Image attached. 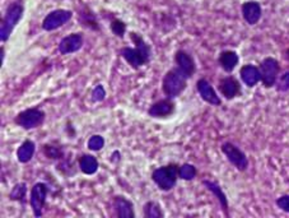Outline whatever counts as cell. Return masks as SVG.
Masks as SVG:
<instances>
[{
    "label": "cell",
    "instance_id": "obj_1",
    "mask_svg": "<svg viewBox=\"0 0 289 218\" xmlns=\"http://www.w3.org/2000/svg\"><path fill=\"white\" fill-rule=\"evenodd\" d=\"M129 38L133 42L134 47L131 46H123L118 50V55L124 59L126 64L134 70H139L143 66L148 65L153 58V51L151 45L143 38L140 33L135 31L129 32Z\"/></svg>",
    "mask_w": 289,
    "mask_h": 218
},
{
    "label": "cell",
    "instance_id": "obj_2",
    "mask_svg": "<svg viewBox=\"0 0 289 218\" xmlns=\"http://www.w3.org/2000/svg\"><path fill=\"white\" fill-rule=\"evenodd\" d=\"M25 0H13L5 8V12L2 17V22H0V40H2L3 43H7L9 41L14 28L22 20L23 15H25Z\"/></svg>",
    "mask_w": 289,
    "mask_h": 218
},
{
    "label": "cell",
    "instance_id": "obj_3",
    "mask_svg": "<svg viewBox=\"0 0 289 218\" xmlns=\"http://www.w3.org/2000/svg\"><path fill=\"white\" fill-rule=\"evenodd\" d=\"M179 170L180 165L175 162H170L167 165L159 166L152 171V181L154 185L161 191H171L176 188L177 181H179Z\"/></svg>",
    "mask_w": 289,
    "mask_h": 218
},
{
    "label": "cell",
    "instance_id": "obj_4",
    "mask_svg": "<svg viewBox=\"0 0 289 218\" xmlns=\"http://www.w3.org/2000/svg\"><path fill=\"white\" fill-rule=\"evenodd\" d=\"M187 81L189 79L176 68L167 70L162 78V92L166 97L170 99H177L185 92L187 87Z\"/></svg>",
    "mask_w": 289,
    "mask_h": 218
},
{
    "label": "cell",
    "instance_id": "obj_5",
    "mask_svg": "<svg viewBox=\"0 0 289 218\" xmlns=\"http://www.w3.org/2000/svg\"><path fill=\"white\" fill-rule=\"evenodd\" d=\"M14 124L20 129L30 132L42 127L46 122V112L41 107H28L18 112L13 119Z\"/></svg>",
    "mask_w": 289,
    "mask_h": 218
},
{
    "label": "cell",
    "instance_id": "obj_6",
    "mask_svg": "<svg viewBox=\"0 0 289 218\" xmlns=\"http://www.w3.org/2000/svg\"><path fill=\"white\" fill-rule=\"evenodd\" d=\"M51 188L49 184L43 183V181H37L32 185L30 190V207L32 209L33 216L36 218H40L43 216V211H45L46 201L49 198Z\"/></svg>",
    "mask_w": 289,
    "mask_h": 218
},
{
    "label": "cell",
    "instance_id": "obj_7",
    "mask_svg": "<svg viewBox=\"0 0 289 218\" xmlns=\"http://www.w3.org/2000/svg\"><path fill=\"white\" fill-rule=\"evenodd\" d=\"M74 17V12L71 9H63V8H58L43 17L41 27L46 32H53V31L59 30V28L64 27L66 23L70 22Z\"/></svg>",
    "mask_w": 289,
    "mask_h": 218
},
{
    "label": "cell",
    "instance_id": "obj_8",
    "mask_svg": "<svg viewBox=\"0 0 289 218\" xmlns=\"http://www.w3.org/2000/svg\"><path fill=\"white\" fill-rule=\"evenodd\" d=\"M260 74H261V83L265 88H272L275 86L278 77L280 74V64L275 58L268 56L260 63Z\"/></svg>",
    "mask_w": 289,
    "mask_h": 218
},
{
    "label": "cell",
    "instance_id": "obj_9",
    "mask_svg": "<svg viewBox=\"0 0 289 218\" xmlns=\"http://www.w3.org/2000/svg\"><path fill=\"white\" fill-rule=\"evenodd\" d=\"M221 151L229 161V163H232L238 171L244 173L249 168V158H247L246 153L236 144L231 142H224L222 143Z\"/></svg>",
    "mask_w": 289,
    "mask_h": 218
},
{
    "label": "cell",
    "instance_id": "obj_10",
    "mask_svg": "<svg viewBox=\"0 0 289 218\" xmlns=\"http://www.w3.org/2000/svg\"><path fill=\"white\" fill-rule=\"evenodd\" d=\"M147 112H148V116L152 119H168L176 112V102L174 99H170V97L159 99L148 107Z\"/></svg>",
    "mask_w": 289,
    "mask_h": 218
},
{
    "label": "cell",
    "instance_id": "obj_11",
    "mask_svg": "<svg viewBox=\"0 0 289 218\" xmlns=\"http://www.w3.org/2000/svg\"><path fill=\"white\" fill-rule=\"evenodd\" d=\"M84 46V35L82 32H73L64 36L58 43V51L61 55H70L81 51Z\"/></svg>",
    "mask_w": 289,
    "mask_h": 218
},
{
    "label": "cell",
    "instance_id": "obj_12",
    "mask_svg": "<svg viewBox=\"0 0 289 218\" xmlns=\"http://www.w3.org/2000/svg\"><path fill=\"white\" fill-rule=\"evenodd\" d=\"M174 61L175 66L186 77L187 79H191L196 73V63L195 59L189 51L184 50V49H180L175 53L174 55Z\"/></svg>",
    "mask_w": 289,
    "mask_h": 218
},
{
    "label": "cell",
    "instance_id": "obj_13",
    "mask_svg": "<svg viewBox=\"0 0 289 218\" xmlns=\"http://www.w3.org/2000/svg\"><path fill=\"white\" fill-rule=\"evenodd\" d=\"M111 209L113 216L117 218H135L134 203L121 194H116L111 198Z\"/></svg>",
    "mask_w": 289,
    "mask_h": 218
},
{
    "label": "cell",
    "instance_id": "obj_14",
    "mask_svg": "<svg viewBox=\"0 0 289 218\" xmlns=\"http://www.w3.org/2000/svg\"><path fill=\"white\" fill-rule=\"evenodd\" d=\"M218 91L222 96L226 100L231 101V100L236 99V97L241 96L242 87L238 79L233 76H227L219 79L218 82Z\"/></svg>",
    "mask_w": 289,
    "mask_h": 218
},
{
    "label": "cell",
    "instance_id": "obj_15",
    "mask_svg": "<svg viewBox=\"0 0 289 218\" xmlns=\"http://www.w3.org/2000/svg\"><path fill=\"white\" fill-rule=\"evenodd\" d=\"M77 14H78L79 25L83 28L93 31V32H101L102 31L97 13L91 7H88V5H81L78 8V10H77Z\"/></svg>",
    "mask_w": 289,
    "mask_h": 218
},
{
    "label": "cell",
    "instance_id": "obj_16",
    "mask_svg": "<svg viewBox=\"0 0 289 218\" xmlns=\"http://www.w3.org/2000/svg\"><path fill=\"white\" fill-rule=\"evenodd\" d=\"M196 91H198L199 96L201 97L204 102L211 105V106H221L222 100L218 96L214 87L211 86L210 82L205 78H200L196 82Z\"/></svg>",
    "mask_w": 289,
    "mask_h": 218
},
{
    "label": "cell",
    "instance_id": "obj_17",
    "mask_svg": "<svg viewBox=\"0 0 289 218\" xmlns=\"http://www.w3.org/2000/svg\"><path fill=\"white\" fill-rule=\"evenodd\" d=\"M242 18L249 26H255L262 17V8L257 0H247L241 5Z\"/></svg>",
    "mask_w": 289,
    "mask_h": 218
},
{
    "label": "cell",
    "instance_id": "obj_18",
    "mask_svg": "<svg viewBox=\"0 0 289 218\" xmlns=\"http://www.w3.org/2000/svg\"><path fill=\"white\" fill-rule=\"evenodd\" d=\"M203 183V185L205 186L206 189H208L209 191H210L211 194H213L214 197L216 198V201H218L219 206H221L222 211H223L224 216L226 217H229V204H228V198H227L226 193L223 191V189L221 188V185H219L216 181H211V180H208V179H205V180L201 181Z\"/></svg>",
    "mask_w": 289,
    "mask_h": 218
},
{
    "label": "cell",
    "instance_id": "obj_19",
    "mask_svg": "<svg viewBox=\"0 0 289 218\" xmlns=\"http://www.w3.org/2000/svg\"><path fill=\"white\" fill-rule=\"evenodd\" d=\"M239 77L241 81L244 82L245 86L249 88L256 86L259 82H261V74H260L259 66L254 65V64H246L239 69Z\"/></svg>",
    "mask_w": 289,
    "mask_h": 218
},
{
    "label": "cell",
    "instance_id": "obj_20",
    "mask_svg": "<svg viewBox=\"0 0 289 218\" xmlns=\"http://www.w3.org/2000/svg\"><path fill=\"white\" fill-rule=\"evenodd\" d=\"M78 168L82 174L87 176H92L97 174L100 168V162L97 157L92 153H82L78 157Z\"/></svg>",
    "mask_w": 289,
    "mask_h": 218
},
{
    "label": "cell",
    "instance_id": "obj_21",
    "mask_svg": "<svg viewBox=\"0 0 289 218\" xmlns=\"http://www.w3.org/2000/svg\"><path fill=\"white\" fill-rule=\"evenodd\" d=\"M239 63V56L233 50H223L218 55V64L226 73L231 74Z\"/></svg>",
    "mask_w": 289,
    "mask_h": 218
},
{
    "label": "cell",
    "instance_id": "obj_22",
    "mask_svg": "<svg viewBox=\"0 0 289 218\" xmlns=\"http://www.w3.org/2000/svg\"><path fill=\"white\" fill-rule=\"evenodd\" d=\"M36 153V143L31 139L23 140L19 144V147L17 148V160L18 162L26 165V163H30L33 160Z\"/></svg>",
    "mask_w": 289,
    "mask_h": 218
},
{
    "label": "cell",
    "instance_id": "obj_23",
    "mask_svg": "<svg viewBox=\"0 0 289 218\" xmlns=\"http://www.w3.org/2000/svg\"><path fill=\"white\" fill-rule=\"evenodd\" d=\"M8 198H9L10 202L19 203L20 206H26L27 203H30L27 183H25V181H20V183L15 184V185L10 189L9 194H8Z\"/></svg>",
    "mask_w": 289,
    "mask_h": 218
},
{
    "label": "cell",
    "instance_id": "obj_24",
    "mask_svg": "<svg viewBox=\"0 0 289 218\" xmlns=\"http://www.w3.org/2000/svg\"><path fill=\"white\" fill-rule=\"evenodd\" d=\"M41 150H42L43 156L50 161L59 162V161L66 157V151L64 146L58 144V143H45V144H42Z\"/></svg>",
    "mask_w": 289,
    "mask_h": 218
},
{
    "label": "cell",
    "instance_id": "obj_25",
    "mask_svg": "<svg viewBox=\"0 0 289 218\" xmlns=\"http://www.w3.org/2000/svg\"><path fill=\"white\" fill-rule=\"evenodd\" d=\"M144 218H163L164 212L161 204L157 201H147L143 204Z\"/></svg>",
    "mask_w": 289,
    "mask_h": 218
},
{
    "label": "cell",
    "instance_id": "obj_26",
    "mask_svg": "<svg viewBox=\"0 0 289 218\" xmlns=\"http://www.w3.org/2000/svg\"><path fill=\"white\" fill-rule=\"evenodd\" d=\"M110 31L113 36H116L120 40H124L125 35L128 33V25L120 18L112 17L110 19Z\"/></svg>",
    "mask_w": 289,
    "mask_h": 218
},
{
    "label": "cell",
    "instance_id": "obj_27",
    "mask_svg": "<svg viewBox=\"0 0 289 218\" xmlns=\"http://www.w3.org/2000/svg\"><path fill=\"white\" fill-rule=\"evenodd\" d=\"M198 175V170H196L195 166L192 163H182L180 165V170H179V178L184 181H192L194 179L196 178Z\"/></svg>",
    "mask_w": 289,
    "mask_h": 218
},
{
    "label": "cell",
    "instance_id": "obj_28",
    "mask_svg": "<svg viewBox=\"0 0 289 218\" xmlns=\"http://www.w3.org/2000/svg\"><path fill=\"white\" fill-rule=\"evenodd\" d=\"M105 138L101 134H93L88 138L87 140V148H88L91 152H100L105 147Z\"/></svg>",
    "mask_w": 289,
    "mask_h": 218
},
{
    "label": "cell",
    "instance_id": "obj_29",
    "mask_svg": "<svg viewBox=\"0 0 289 218\" xmlns=\"http://www.w3.org/2000/svg\"><path fill=\"white\" fill-rule=\"evenodd\" d=\"M106 96H107V92H106L105 86L102 83H98L93 87L91 92V100L96 104H100V102H103L106 100Z\"/></svg>",
    "mask_w": 289,
    "mask_h": 218
},
{
    "label": "cell",
    "instance_id": "obj_30",
    "mask_svg": "<svg viewBox=\"0 0 289 218\" xmlns=\"http://www.w3.org/2000/svg\"><path fill=\"white\" fill-rule=\"evenodd\" d=\"M278 92H287L289 89V70L284 71L282 76L278 77V81L275 83Z\"/></svg>",
    "mask_w": 289,
    "mask_h": 218
},
{
    "label": "cell",
    "instance_id": "obj_31",
    "mask_svg": "<svg viewBox=\"0 0 289 218\" xmlns=\"http://www.w3.org/2000/svg\"><path fill=\"white\" fill-rule=\"evenodd\" d=\"M275 204H277V207L280 211L289 213V194H284V196L279 197V198L275 201Z\"/></svg>",
    "mask_w": 289,
    "mask_h": 218
},
{
    "label": "cell",
    "instance_id": "obj_32",
    "mask_svg": "<svg viewBox=\"0 0 289 218\" xmlns=\"http://www.w3.org/2000/svg\"><path fill=\"white\" fill-rule=\"evenodd\" d=\"M65 133H66V135H68L70 139H74V138L77 137V129L74 128V125L71 124V122L70 120H68L66 122V124H65Z\"/></svg>",
    "mask_w": 289,
    "mask_h": 218
},
{
    "label": "cell",
    "instance_id": "obj_33",
    "mask_svg": "<svg viewBox=\"0 0 289 218\" xmlns=\"http://www.w3.org/2000/svg\"><path fill=\"white\" fill-rule=\"evenodd\" d=\"M110 160H111V162L115 163V165H117V163L121 161V152H120V151H118V150L112 151Z\"/></svg>",
    "mask_w": 289,
    "mask_h": 218
},
{
    "label": "cell",
    "instance_id": "obj_34",
    "mask_svg": "<svg viewBox=\"0 0 289 218\" xmlns=\"http://www.w3.org/2000/svg\"><path fill=\"white\" fill-rule=\"evenodd\" d=\"M4 61H5V47L4 46H2V47H0V63H2V65H4Z\"/></svg>",
    "mask_w": 289,
    "mask_h": 218
},
{
    "label": "cell",
    "instance_id": "obj_35",
    "mask_svg": "<svg viewBox=\"0 0 289 218\" xmlns=\"http://www.w3.org/2000/svg\"><path fill=\"white\" fill-rule=\"evenodd\" d=\"M287 58H288V60H289V49L287 50Z\"/></svg>",
    "mask_w": 289,
    "mask_h": 218
}]
</instances>
